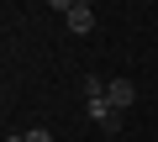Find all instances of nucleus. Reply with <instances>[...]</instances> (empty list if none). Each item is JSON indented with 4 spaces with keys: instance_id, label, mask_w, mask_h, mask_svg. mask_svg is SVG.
Instances as JSON below:
<instances>
[{
    "instance_id": "1",
    "label": "nucleus",
    "mask_w": 158,
    "mask_h": 142,
    "mask_svg": "<svg viewBox=\"0 0 158 142\" xmlns=\"http://www.w3.org/2000/svg\"><path fill=\"white\" fill-rule=\"evenodd\" d=\"M85 105H90V121H95V126L121 132V111L111 105V95H106V90H100V95H85Z\"/></svg>"
},
{
    "instance_id": "2",
    "label": "nucleus",
    "mask_w": 158,
    "mask_h": 142,
    "mask_svg": "<svg viewBox=\"0 0 158 142\" xmlns=\"http://www.w3.org/2000/svg\"><path fill=\"white\" fill-rule=\"evenodd\" d=\"M106 95H111L116 111H127V105L137 100V84H132V79H106Z\"/></svg>"
},
{
    "instance_id": "3",
    "label": "nucleus",
    "mask_w": 158,
    "mask_h": 142,
    "mask_svg": "<svg viewBox=\"0 0 158 142\" xmlns=\"http://www.w3.org/2000/svg\"><path fill=\"white\" fill-rule=\"evenodd\" d=\"M63 26H69V32H74V37H85V32H90V26H95V6H74V11H69V16H63Z\"/></svg>"
},
{
    "instance_id": "4",
    "label": "nucleus",
    "mask_w": 158,
    "mask_h": 142,
    "mask_svg": "<svg viewBox=\"0 0 158 142\" xmlns=\"http://www.w3.org/2000/svg\"><path fill=\"white\" fill-rule=\"evenodd\" d=\"M27 142H53V132H42V126H32V132H27Z\"/></svg>"
},
{
    "instance_id": "5",
    "label": "nucleus",
    "mask_w": 158,
    "mask_h": 142,
    "mask_svg": "<svg viewBox=\"0 0 158 142\" xmlns=\"http://www.w3.org/2000/svg\"><path fill=\"white\" fill-rule=\"evenodd\" d=\"M48 6H53L58 16H69V11H74V0H48Z\"/></svg>"
},
{
    "instance_id": "6",
    "label": "nucleus",
    "mask_w": 158,
    "mask_h": 142,
    "mask_svg": "<svg viewBox=\"0 0 158 142\" xmlns=\"http://www.w3.org/2000/svg\"><path fill=\"white\" fill-rule=\"evenodd\" d=\"M6 142H27V132H21V137H6Z\"/></svg>"
},
{
    "instance_id": "7",
    "label": "nucleus",
    "mask_w": 158,
    "mask_h": 142,
    "mask_svg": "<svg viewBox=\"0 0 158 142\" xmlns=\"http://www.w3.org/2000/svg\"><path fill=\"white\" fill-rule=\"evenodd\" d=\"M74 6H95V0H74Z\"/></svg>"
}]
</instances>
